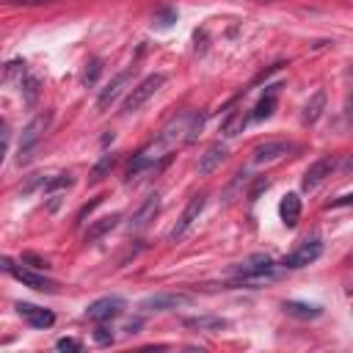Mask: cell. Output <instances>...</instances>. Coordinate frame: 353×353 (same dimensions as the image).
<instances>
[{
	"label": "cell",
	"instance_id": "obj_7",
	"mask_svg": "<svg viewBox=\"0 0 353 353\" xmlns=\"http://www.w3.org/2000/svg\"><path fill=\"white\" fill-rule=\"evenodd\" d=\"M193 298L188 292H157V295H149L141 301V312L149 314V312H168V309H179V306H188Z\"/></svg>",
	"mask_w": 353,
	"mask_h": 353
},
{
	"label": "cell",
	"instance_id": "obj_33",
	"mask_svg": "<svg viewBox=\"0 0 353 353\" xmlns=\"http://www.w3.org/2000/svg\"><path fill=\"white\" fill-rule=\"evenodd\" d=\"M17 6H41V3H55V0H11Z\"/></svg>",
	"mask_w": 353,
	"mask_h": 353
},
{
	"label": "cell",
	"instance_id": "obj_35",
	"mask_svg": "<svg viewBox=\"0 0 353 353\" xmlns=\"http://www.w3.org/2000/svg\"><path fill=\"white\" fill-rule=\"evenodd\" d=\"M138 328H141V320H132V323H127V328H124V331H127V334H135Z\"/></svg>",
	"mask_w": 353,
	"mask_h": 353
},
{
	"label": "cell",
	"instance_id": "obj_31",
	"mask_svg": "<svg viewBox=\"0 0 353 353\" xmlns=\"http://www.w3.org/2000/svg\"><path fill=\"white\" fill-rule=\"evenodd\" d=\"M94 339H97V345H110V342H113V334H110L105 325H99V328L94 331Z\"/></svg>",
	"mask_w": 353,
	"mask_h": 353
},
{
	"label": "cell",
	"instance_id": "obj_28",
	"mask_svg": "<svg viewBox=\"0 0 353 353\" xmlns=\"http://www.w3.org/2000/svg\"><path fill=\"white\" fill-rule=\"evenodd\" d=\"M69 185H72V176H69V174H58V176L47 179L44 190H47V193H55V190H63V188H69Z\"/></svg>",
	"mask_w": 353,
	"mask_h": 353
},
{
	"label": "cell",
	"instance_id": "obj_29",
	"mask_svg": "<svg viewBox=\"0 0 353 353\" xmlns=\"http://www.w3.org/2000/svg\"><path fill=\"white\" fill-rule=\"evenodd\" d=\"M22 262H30V268H36V270H47V268H50L47 259H41V256H36V254H22Z\"/></svg>",
	"mask_w": 353,
	"mask_h": 353
},
{
	"label": "cell",
	"instance_id": "obj_24",
	"mask_svg": "<svg viewBox=\"0 0 353 353\" xmlns=\"http://www.w3.org/2000/svg\"><path fill=\"white\" fill-rule=\"evenodd\" d=\"M99 74H102V61L99 58H91L88 63H85V69H83V74H80V85H94L97 80H99Z\"/></svg>",
	"mask_w": 353,
	"mask_h": 353
},
{
	"label": "cell",
	"instance_id": "obj_36",
	"mask_svg": "<svg viewBox=\"0 0 353 353\" xmlns=\"http://www.w3.org/2000/svg\"><path fill=\"white\" fill-rule=\"evenodd\" d=\"M345 171H353V157H347V163H345Z\"/></svg>",
	"mask_w": 353,
	"mask_h": 353
},
{
	"label": "cell",
	"instance_id": "obj_1",
	"mask_svg": "<svg viewBox=\"0 0 353 353\" xmlns=\"http://www.w3.org/2000/svg\"><path fill=\"white\" fill-rule=\"evenodd\" d=\"M281 270L284 268L273 262L268 254H251L248 259L232 268V276L237 279V284H262V281H273Z\"/></svg>",
	"mask_w": 353,
	"mask_h": 353
},
{
	"label": "cell",
	"instance_id": "obj_19",
	"mask_svg": "<svg viewBox=\"0 0 353 353\" xmlns=\"http://www.w3.org/2000/svg\"><path fill=\"white\" fill-rule=\"evenodd\" d=\"M323 110H325V91H323V88H317V91L309 97V102L303 105L301 121H303V124H314V121L323 116Z\"/></svg>",
	"mask_w": 353,
	"mask_h": 353
},
{
	"label": "cell",
	"instance_id": "obj_26",
	"mask_svg": "<svg viewBox=\"0 0 353 353\" xmlns=\"http://www.w3.org/2000/svg\"><path fill=\"white\" fill-rule=\"evenodd\" d=\"M55 350H61V353H80L83 350V342L74 339V336H61L55 342Z\"/></svg>",
	"mask_w": 353,
	"mask_h": 353
},
{
	"label": "cell",
	"instance_id": "obj_18",
	"mask_svg": "<svg viewBox=\"0 0 353 353\" xmlns=\"http://www.w3.org/2000/svg\"><path fill=\"white\" fill-rule=\"evenodd\" d=\"M119 221H121V212H110V215H105V218L94 221V223L85 229L83 240H85V243H94V240H99L102 234H108L110 229H116V226H119Z\"/></svg>",
	"mask_w": 353,
	"mask_h": 353
},
{
	"label": "cell",
	"instance_id": "obj_10",
	"mask_svg": "<svg viewBox=\"0 0 353 353\" xmlns=\"http://www.w3.org/2000/svg\"><path fill=\"white\" fill-rule=\"evenodd\" d=\"M204 204H207V193H196V196H190V201H188V207L182 210V215H179V221L174 223V229L168 232V237L171 240H179L196 221H199V215H201V210H204Z\"/></svg>",
	"mask_w": 353,
	"mask_h": 353
},
{
	"label": "cell",
	"instance_id": "obj_23",
	"mask_svg": "<svg viewBox=\"0 0 353 353\" xmlns=\"http://www.w3.org/2000/svg\"><path fill=\"white\" fill-rule=\"evenodd\" d=\"M185 325L188 328H199V331H221L226 325L223 317H207V314H199V317H185Z\"/></svg>",
	"mask_w": 353,
	"mask_h": 353
},
{
	"label": "cell",
	"instance_id": "obj_5",
	"mask_svg": "<svg viewBox=\"0 0 353 353\" xmlns=\"http://www.w3.org/2000/svg\"><path fill=\"white\" fill-rule=\"evenodd\" d=\"M3 270H6L8 276H14L17 281H22L25 287L36 290V292H55V284H52L44 273H36V268L30 270V268H25V265H17L11 256H3Z\"/></svg>",
	"mask_w": 353,
	"mask_h": 353
},
{
	"label": "cell",
	"instance_id": "obj_4",
	"mask_svg": "<svg viewBox=\"0 0 353 353\" xmlns=\"http://www.w3.org/2000/svg\"><path fill=\"white\" fill-rule=\"evenodd\" d=\"M163 83H165V74H146V77L127 94V99H124V105H121L124 116H130V113H135L138 108H143V105L163 88Z\"/></svg>",
	"mask_w": 353,
	"mask_h": 353
},
{
	"label": "cell",
	"instance_id": "obj_30",
	"mask_svg": "<svg viewBox=\"0 0 353 353\" xmlns=\"http://www.w3.org/2000/svg\"><path fill=\"white\" fill-rule=\"evenodd\" d=\"M268 185H270V182H268V179H265V176H259V179H256V182H254V188H251V190H248V199H251V201H256V196H259V193H262V190H268Z\"/></svg>",
	"mask_w": 353,
	"mask_h": 353
},
{
	"label": "cell",
	"instance_id": "obj_16",
	"mask_svg": "<svg viewBox=\"0 0 353 353\" xmlns=\"http://www.w3.org/2000/svg\"><path fill=\"white\" fill-rule=\"evenodd\" d=\"M223 157H226V143H221V141H212L207 149H204V154L199 157V174H212L221 163H223Z\"/></svg>",
	"mask_w": 353,
	"mask_h": 353
},
{
	"label": "cell",
	"instance_id": "obj_6",
	"mask_svg": "<svg viewBox=\"0 0 353 353\" xmlns=\"http://www.w3.org/2000/svg\"><path fill=\"white\" fill-rule=\"evenodd\" d=\"M334 168H336V157H334V154H323V157H317V160L303 171L301 188H303L306 193L317 190V188L325 182V176H331V171H334Z\"/></svg>",
	"mask_w": 353,
	"mask_h": 353
},
{
	"label": "cell",
	"instance_id": "obj_13",
	"mask_svg": "<svg viewBox=\"0 0 353 353\" xmlns=\"http://www.w3.org/2000/svg\"><path fill=\"white\" fill-rule=\"evenodd\" d=\"M157 210H160V193H149V196L143 199V204L132 212V218H130V229H132V232H141L143 226H149V221H154Z\"/></svg>",
	"mask_w": 353,
	"mask_h": 353
},
{
	"label": "cell",
	"instance_id": "obj_22",
	"mask_svg": "<svg viewBox=\"0 0 353 353\" xmlns=\"http://www.w3.org/2000/svg\"><path fill=\"white\" fill-rule=\"evenodd\" d=\"M116 163H119V157H116V152H108V154H102L97 163H94V168H91V182H99V179H105L113 168H116Z\"/></svg>",
	"mask_w": 353,
	"mask_h": 353
},
{
	"label": "cell",
	"instance_id": "obj_3",
	"mask_svg": "<svg viewBox=\"0 0 353 353\" xmlns=\"http://www.w3.org/2000/svg\"><path fill=\"white\" fill-rule=\"evenodd\" d=\"M320 254H323V237H320V234H312V237H306L303 243H298V248L290 251L279 265H281L284 270H298V268H306V265L317 262Z\"/></svg>",
	"mask_w": 353,
	"mask_h": 353
},
{
	"label": "cell",
	"instance_id": "obj_12",
	"mask_svg": "<svg viewBox=\"0 0 353 353\" xmlns=\"http://www.w3.org/2000/svg\"><path fill=\"white\" fill-rule=\"evenodd\" d=\"M17 306V314L30 325V328H39V331H44V328H50L52 323H55V314L50 312V309H44V306H36V303H25V301H19V303H14Z\"/></svg>",
	"mask_w": 353,
	"mask_h": 353
},
{
	"label": "cell",
	"instance_id": "obj_11",
	"mask_svg": "<svg viewBox=\"0 0 353 353\" xmlns=\"http://www.w3.org/2000/svg\"><path fill=\"white\" fill-rule=\"evenodd\" d=\"M290 152H292V143H290V141L273 138V141L256 143L254 152H251V160H254V165H265V163H273V160H279V157H284V154H290Z\"/></svg>",
	"mask_w": 353,
	"mask_h": 353
},
{
	"label": "cell",
	"instance_id": "obj_21",
	"mask_svg": "<svg viewBox=\"0 0 353 353\" xmlns=\"http://www.w3.org/2000/svg\"><path fill=\"white\" fill-rule=\"evenodd\" d=\"M248 119H251V113H245V110H232V113L223 119V124H221V132H223L226 138H234L237 132H243V130H245Z\"/></svg>",
	"mask_w": 353,
	"mask_h": 353
},
{
	"label": "cell",
	"instance_id": "obj_27",
	"mask_svg": "<svg viewBox=\"0 0 353 353\" xmlns=\"http://www.w3.org/2000/svg\"><path fill=\"white\" fill-rule=\"evenodd\" d=\"M154 22H157V28H171L174 22H176V8H160L157 14H154Z\"/></svg>",
	"mask_w": 353,
	"mask_h": 353
},
{
	"label": "cell",
	"instance_id": "obj_2",
	"mask_svg": "<svg viewBox=\"0 0 353 353\" xmlns=\"http://www.w3.org/2000/svg\"><path fill=\"white\" fill-rule=\"evenodd\" d=\"M50 121H52V110H44V113H39V116H33V119L28 121V127H25L22 135H19V146H17V163H19V165L33 157V149H36L39 141L44 138Z\"/></svg>",
	"mask_w": 353,
	"mask_h": 353
},
{
	"label": "cell",
	"instance_id": "obj_34",
	"mask_svg": "<svg viewBox=\"0 0 353 353\" xmlns=\"http://www.w3.org/2000/svg\"><path fill=\"white\" fill-rule=\"evenodd\" d=\"M345 116L353 121V88H350V97H347V105H345Z\"/></svg>",
	"mask_w": 353,
	"mask_h": 353
},
{
	"label": "cell",
	"instance_id": "obj_32",
	"mask_svg": "<svg viewBox=\"0 0 353 353\" xmlns=\"http://www.w3.org/2000/svg\"><path fill=\"white\" fill-rule=\"evenodd\" d=\"M347 204H353V193H345V196H339V199L328 201L325 207H328V210H336V207H347Z\"/></svg>",
	"mask_w": 353,
	"mask_h": 353
},
{
	"label": "cell",
	"instance_id": "obj_17",
	"mask_svg": "<svg viewBox=\"0 0 353 353\" xmlns=\"http://www.w3.org/2000/svg\"><path fill=\"white\" fill-rule=\"evenodd\" d=\"M279 215H281V223L287 229H295L298 221H301V196L298 193H287L279 204Z\"/></svg>",
	"mask_w": 353,
	"mask_h": 353
},
{
	"label": "cell",
	"instance_id": "obj_14",
	"mask_svg": "<svg viewBox=\"0 0 353 353\" xmlns=\"http://www.w3.org/2000/svg\"><path fill=\"white\" fill-rule=\"evenodd\" d=\"M157 157H160V154H152V149H141L138 154H132V160H130L127 168H124V182H132V179H138L143 171L154 168Z\"/></svg>",
	"mask_w": 353,
	"mask_h": 353
},
{
	"label": "cell",
	"instance_id": "obj_8",
	"mask_svg": "<svg viewBox=\"0 0 353 353\" xmlns=\"http://www.w3.org/2000/svg\"><path fill=\"white\" fill-rule=\"evenodd\" d=\"M121 309H124V298L121 295H105V298H97L94 303H88L85 317L94 320V323H108V320L119 317Z\"/></svg>",
	"mask_w": 353,
	"mask_h": 353
},
{
	"label": "cell",
	"instance_id": "obj_25",
	"mask_svg": "<svg viewBox=\"0 0 353 353\" xmlns=\"http://www.w3.org/2000/svg\"><path fill=\"white\" fill-rule=\"evenodd\" d=\"M19 85H22V99L28 102V105H33L36 102V97H39V80L33 77V74H22V80H19Z\"/></svg>",
	"mask_w": 353,
	"mask_h": 353
},
{
	"label": "cell",
	"instance_id": "obj_15",
	"mask_svg": "<svg viewBox=\"0 0 353 353\" xmlns=\"http://www.w3.org/2000/svg\"><path fill=\"white\" fill-rule=\"evenodd\" d=\"M279 91H281V83H273V85L265 88V94L259 97V102H256L254 110H251V119H254V121H262V119H270V116H273Z\"/></svg>",
	"mask_w": 353,
	"mask_h": 353
},
{
	"label": "cell",
	"instance_id": "obj_9",
	"mask_svg": "<svg viewBox=\"0 0 353 353\" xmlns=\"http://www.w3.org/2000/svg\"><path fill=\"white\" fill-rule=\"evenodd\" d=\"M132 69H135V66L121 69V72H119V74H113V77H110V83H108V85L99 91V97H97V110H99V113H105V110H108V108H110V105H113V102L121 97L124 85L132 80Z\"/></svg>",
	"mask_w": 353,
	"mask_h": 353
},
{
	"label": "cell",
	"instance_id": "obj_20",
	"mask_svg": "<svg viewBox=\"0 0 353 353\" xmlns=\"http://www.w3.org/2000/svg\"><path fill=\"white\" fill-rule=\"evenodd\" d=\"M284 312L290 317H298V320H314L323 314V306L317 303H303V301H284Z\"/></svg>",
	"mask_w": 353,
	"mask_h": 353
}]
</instances>
